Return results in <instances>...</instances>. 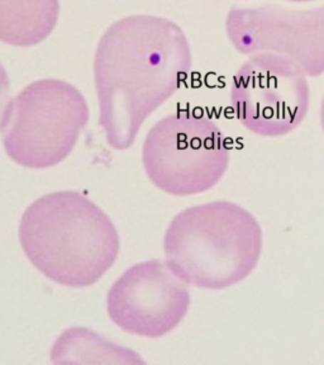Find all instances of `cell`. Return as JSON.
I'll return each instance as SVG.
<instances>
[{"instance_id": "cell-1", "label": "cell", "mask_w": 324, "mask_h": 365, "mask_svg": "<svg viewBox=\"0 0 324 365\" xmlns=\"http://www.w3.org/2000/svg\"><path fill=\"white\" fill-rule=\"evenodd\" d=\"M193 65L188 37L166 18L130 16L99 41L94 79L107 141L131 148L141 125L180 89Z\"/></svg>"}, {"instance_id": "cell-2", "label": "cell", "mask_w": 324, "mask_h": 365, "mask_svg": "<svg viewBox=\"0 0 324 365\" xmlns=\"http://www.w3.org/2000/svg\"><path fill=\"white\" fill-rule=\"evenodd\" d=\"M19 241L34 268L57 284H95L120 254V236L104 212L78 192L46 194L23 213Z\"/></svg>"}, {"instance_id": "cell-3", "label": "cell", "mask_w": 324, "mask_h": 365, "mask_svg": "<svg viewBox=\"0 0 324 365\" xmlns=\"http://www.w3.org/2000/svg\"><path fill=\"white\" fill-rule=\"evenodd\" d=\"M166 262L188 284L224 289L246 279L260 260L262 230L241 205L216 200L190 207L170 223Z\"/></svg>"}, {"instance_id": "cell-4", "label": "cell", "mask_w": 324, "mask_h": 365, "mask_svg": "<svg viewBox=\"0 0 324 365\" xmlns=\"http://www.w3.org/2000/svg\"><path fill=\"white\" fill-rule=\"evenodd\" d=\"M88 122L79 89L63 80H38L9 103L0 127L3 148L18 165L52 168L74 150Z\"/></svg>"}, {"instance_id": "cell-5", "label": "cell", "mask_w": 324, "mask_h": 365, "mask_svg": "<svg viewBox=\"0 0 324 365\" xmlns=\"http://www.w3.org/2000/svg\"><path fill=\"white\" fill-rule=\"evenodd\" d=\"M150 180L165 193H204L222 179L229 163L222 131L195 114H172L150 130L142 148Z\"/></svg>"}, {"instance_id": "cell-6", "label": "cell", "mask_w": 324, "mask_h": 365, "mask_svg": "<svg viewBox=\"0 0 324 365\" xmlns=\"http://www.w3.org/2000/svg\"><path fill=\"white\" fill-rule=\"evenodd\" d=\"M310 91L305 73L291 57L251 55L232 79L231 102L241 125L263 137L285 136L305 118Z\"/></svg>"}, {"instance_id": "cell-7", "label": "cell", "mask_w": 324, "mask_h": 365, "mask_svg": "<svg viewBox=\"0 0 324 365\" xmlns=\"http://www.w3.org/2000/svg\"><path fill=\"white\" fill-rule=\"evenodd\" d=\"M226 32L242 55L279 53L299 63L307 76L324 74V6L310 9L276 4L232 6L226 19Z\"/></svg>"}, {"instance_id": "cell-8", "label": "cell", "mask_w": 324, "mask_h": 365, "mask_svg": "<svg viewBox=\"0 0 324 365\" xmlns=\"http://www.w3.org/2000/svg\"><path fill=\"white\" fill-rule=\"evenodd\" d=\"M190 306L187 282L167 262L150 260L127 269L109 289L107 308L120 329L143 337L165 336Z\"/></svg>"}, {"instance_id": "cell-9", "label": "cell", "mask_w": 324, "mask_h": 365, "mask_svg": "<svg viewBox=\"0 0 324 365\" xmlns=\"http://www.w3.org/2000/svg\"><path fill=\"white\" fill-rule=\"evenodd\" d=\"M58 0H0V41L17 47L41 43L58 21Z\"/></svg>"}, {"instance_id": "cell-10", "label": "cell", "mask_w": 324, "mask_h": 365, "mask_svg": "<svg viewBox=\"0 0 324 365\" xmlns=\"http://www.w3.org/2000/svg\"><path fill=\"white\" fill-rule=\"evenodd\" d=\"M11 80L9 76L6 74V68L0 63V127H1V122L4 118L6 108L11 103Z\"/></svg>"}, {"instance_id": "cell-11", "label": "cell", "mask_w": 324, "mask_h": 365, "mask_svg": "<svg viewBox=\"0 0 324 365\" xmlns=\"http://www.w3.org/2000/svg\"><path fill=\"white\" fill-rule=\"evenodd\" d=\"M320 123H322V128L324 132V98L323 102H322V107H320Z\"/></svg>"}, {"instance_id": "cell-12", "label": "cell", "mask_w": 324, "mask_h": 365, "mask_svg": "<svg viewBox=\"0 0 324 365\" xmlns=\"http://www.w3.org/2000/svg\"><path fill=\"white\" fill-rule=\"evenodd\" d=\"M288 1H293V3H309V1H314V0H288Z\"/></svg>"}]
</instances>
